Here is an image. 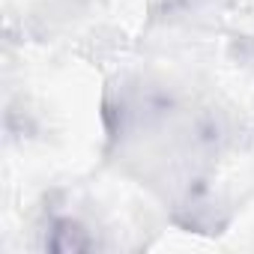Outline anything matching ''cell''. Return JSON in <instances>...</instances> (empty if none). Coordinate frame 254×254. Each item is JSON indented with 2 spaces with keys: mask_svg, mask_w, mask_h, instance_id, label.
Listing matches in <instances>:
<instances>
[{
  "mask_svg": "<svg viewBox=\"0 0 254 254\" xmlns=\"http://www.w3.org/2000/svg\"><path fill=\"white\" fill-rule=\"evenodd\" d=\"M90 245H93V242H90L87 230H84L78 221H69V218L57 221V224H54V233H51V239H48V248H54V251H84V248H90Z\"/></svg>",
  "mask_w": 254,
  "mask_h": 254,
  "instance_id": "cell-1",
  "label": "cell"
}]
</instances>
